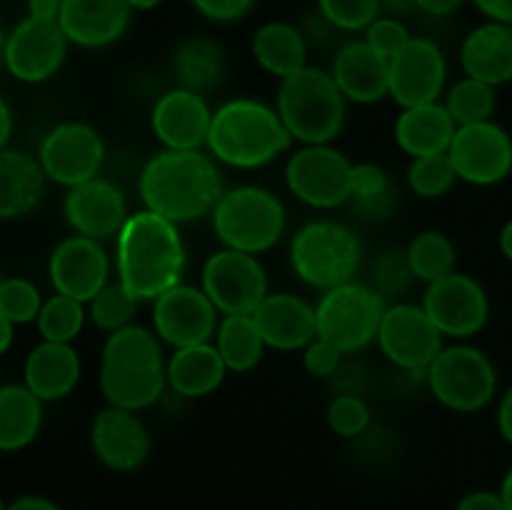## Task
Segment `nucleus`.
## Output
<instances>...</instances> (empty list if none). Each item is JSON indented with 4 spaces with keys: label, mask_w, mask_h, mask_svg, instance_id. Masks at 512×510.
<instances>
[{
    "label": "nucleus",
    "mask_w": 512,
    "mask_h": 510,
    "mask_svg": "<svg viewBox=\"0 0 512 510\" xmlns=\"http://www.w3.org/2000/svg\"><path fill=\"white\" fill-rule=\"evenodd\" d=\"M118 283L135 300H155L180 285L185 243L178 225L153 210L130 213L115 243Z\"/></svg>",
    "instance_id": "1"
},
{
    "label": "nucleus",
    "mask_w": 512,
    "mask_h": 510,
    "mask_svg": "<svg viewBox=\"0 0 512 510\" xmlns=\"http://www.w3.org/2000/svg\"><path fill=\"white\" fill-rule=\"evenodd\" d=\"M138 188L145 210L175 225L210 215L225 193L218 165L200 150H163L153 155L140 173Z\"/></svg>",
    "instance_id": "2"
},
{
    "label": "nucleus",
    "mask_w": 512,
    "mask_h": 510,
    "mask_svg": "<svg viewBox=\"0 0 512 510\" xmlns=\"http://www.w3.org/2000/svg\"><path fill=\"white\" fill-rule=\"evenodd\" d=\"M165 383L168 365L158 335L133 323L108 335L100 358V390L108 405L138 413L158 403Z\"/></svg>",
    "instance_id": "3"
},
{
    "label": "nucleus",
    "mask_w": 512,
    "mask_h": 510,
    "mask_svg": "<svg viewBox=\"0 0 512 510\" xmlns=\"http://www.w3.org/2000/svg\"><path fill=\"white\" fill-rule=\"evenodd\" d=\"M293 143L278 110L260 100L235 98L213 113L208 148L213 158L233 168H263Z\"/></svg>",
    "instance_id": "4"
},
{
    "label": "nucleus",
    "mask_w": 512,
    "mask_h": 510,
    "mask_svg": "<svg viewBox=\"0 0 512 510\" xmlns=\"http://www.w3.org/2000/svg\"><path fill=\"white\" fill-rule=\"evenodd\" d=\"M278 115L285 128L305 145H328L338 138L348 115V98L333 73L305 65L280 80Z\"/></svg>",
    "instance_id": "5"
},
{
    "label": "nucleus",
    "mask_w": 512,
    "mask_h": 510,
    "mask_svg": "<svg viewBox=\"0 0 512 510\" xmlns=\"http://www.w3.org/2000/svg\"><path fill=\"white\" fill-rule=\"evenodd\" d=\"M363 248L358 235L335 220L305 223L290 243V265L303 283L330 290L358 273Z\"/></svg>",
    "instance_id": "6"
},
{
    "label": "nucleus",
    "mask_w": 512,
    "mask_h": 510,
    "mask_svg": "<svg viewBox=\"0 0 512 510\" xmlns=\"http://www.w3.org/2000/svg\"><path fill=\"white\" fill-rule=\"evenodd\" d=\"M210 215L220 243L240 253H265L278 243L285 230L283 203L258 185L225 190Z\"/></svg>",
    "instance_id": "7"
},
{
    "label": "nucleus",
    "mask_w": 512,
    "mask_h": 510,
    "mask_svg": "<svg viewBox=\"0 0 512 510\" xmlns=\"http://www.w3.org/2000/svg\"><path fill=\"white\" fill-rule=\"evenodd\" d=\"M428 388L445 408L458 413H478L488 408L498 393V370L493 360L473 345H450L430 363Z\"/></svg>",
    "instance_id": "8"
},
{
    "label": "nucleus",
    "mask_w": 512,
    "mask_h": 510,
    "mask_svg": "<svg viewBox=\"0 0 512 510\" xmlns=\"http://www.w3.org/2000/svg\"><path fill=\"white\" fill-rule=\"evenodd\" d=\"M385 310H388L385 298L370 285L350 280L338 288L325 290L315 308L318 338L328 340L343 353L365 348L370 340L378 338Z\"/></svg>",
    "instance_id": "9"
},
{
    "label": "nucleus",
    "mask_w": 512,
    "mask_h": 510,
    "mask_svg": "<svg viewBox=\"0 0 512 510\" xmlns=\"http://www.w3.org/2000/svg\"><path fill=\"white\" fill-rule=\"evenodd\" d=\"M285 183L310 208H338L353 198V163L330 145H305L290 155Z\"/></svg>",
    "instance_id": "10"
},
{
    "label": "nucleus",
    "mask_w": 512,
    "mask_h": 510,
    "mask_svg": "<svg viewBox=\"0 0 512 510\" xmlns=\"http://www.w3.org/2000/svg\"><path fill=\"white\" fill-rule=\"evenodd\" d=\"M203 290L225 315H253L268 298V278L258 258L223 248L203 265Z\"/></svg>",
    "instance_id": "11"
},
{
    "label": "nucleus",
    "mask_w": 512,
    "mask_h": 510,
    "mask_svg": "<svg viewBox=\"0 0 512 510\" xmlns=\"http://www.w3.org/2000/svg\"><path fill=\"white\" fill-rule=\"evenodd\" d=\"M378 343L390 363L425 378L430 363L443 350V333L430 320L423 305H390L380 320Z\"/></svg>",
    "instance_id": "12"
},
{
    "label": "nucleus",
    "mask_w": 512,
    "mask_h": 510,
    "mask_svg": "<svg viewBox=\"0 0 512 510\" xmlns=\"http://www.w3.org/2000/svg\"><path fill=\"white\" fill-rule=\"evenodd\" d=\"M68 45L70 40L58 20H38L25 15L5 38L3 65L20 83H45L63 68Z\"/></svg>",
    "instance_id": "13"
},
{
    "label": "nucleus",
    "mask_w": 512,
    "mask_h": 510,
    "mask_svg": "<svg viewBox=\"0 0 512 510\" xmlns=\"http://www.w3.org/2000/svg\"><path fill=\"white\" fill-rule=\"evenodd\" d=\"M448 155L458 180L480 188L498 185L512 173V135L495 120L460 125Z\"/></svg>",
    "instance_id": "14"
},
{
    "label": "nucleus",
    "mask_w": 512,
    "mask_h": 510,
    "mask_svg": "<svg viewBox=\"0 0 512 510\" xmlns=\"http://www.w3.org/2000/svg\"><path fill=\"white\" fill-rule=\"evenodd\" d=\"M423 310L440 333L463 340L485 328L490 318V298L478 280L453 270L445 278L428 283Z\"/></svg>",
    "instance_id": "15"
},
{
    "label": "nucleus",
    "mask_w": 512,
    "mask_h": 510,
    "mask_svg": "<svg viewBox=\"0 0 512 510\" xmlns=\"http://www.w3.org/2000/svg\"><path fill=\"white\" fill-rule=\"evenodd\" d=\"M38 160L48 180L75 188L85 180L98 178V170L103 168L105 160V143L93 125L70 120L55 125L45 135Z\"/></svg>",
    "instance_id": "16"
},
{
    "label": "nucleus",
    "mask_w": 512,
    "mask_h": 510,
    "mask_svg": "<svg viewBox=\"0 0 512 510\" xmlns=\"http://www.w3.org/2000/svg\"><path fill=\"white\" fill-rule=\"evenodd\" d=\"M153 328L175 350L210 343L218 333V308L203 288L180 283L153 300Z\"/></svg>",
    "instance_id": "17"
},
{
    "label": "nucleus",
    "mask_w": 512,
    "mask_h": 510,
    "mask_svg": "<svg viewBox=\"0 0 512 510\" xmlns=\"http://www.w3.org/2000/svg\"><path fill=\"white\" fill-rule=\"evenodd\" d=\"M448 80V60L435 40L413 35L395 58H390V95L403 108L438 103Z\"/></svg>",
    "instance_id": "18"
},
{
    "label": "nucleus",
    "mask_w": 512,
    "mask_h": 510,
    "mask_svg": "<svg viewBox=\"0 0 512 510\" xmlns=\"http://www.w3.org/2000/svg\"><path fill=\"white\" fill-rule=\"evenodd\" d=\"M110 263L103 245L85 235L60 240L48 260V275L55 293L88 305L108 285Z\"/></svg>",
    "instance_id": "19"
},
{
    "label": "nucleus",
    "mask_w": 512,
    "mask_h": 510,
    "mask_svg": "<svg viewBox=\"0 0 512 510\" xmlns=\"http://www.w3.org/2000/svg\"><path fill=\"white\" fill-rule=\"evenodd\" d=\"M90 445L105 468L115 473L138 470L150 455V433L133 410L108 405L90 425Z\"/></svg>",
    "instance_id": "20"
},
{
    "label": "nucleus",
    "mask_w": 512,
    "mask_h": 510,
    "mask_svg": "<svg viewBox=\"0 0 512 510\" xmlns=\"http://www.w3.org/2000/svg\"><path fill=\"white\" fill-rule=\"evenodd\" d=\"M65 220L78 235L93 240H108L120 233L130 218L123 190L105 178L85 180L68 190L63 203Z\"/></svg>",
    "instance_id": "21"
},
{
    "label": "nucleus",
    "mask_w": 512,
    "mask_h": 510,
    "mask_svg": "<svg viewBox=\"0 0 512 510\" xmlns=\"http://www.w3.org/2000/svg\"><path fill=\"white\" fill-rule=\"evenodd\" d=\"M213 110L203 95L193 90L175 88L165 93L150 113L153 133L165 150H198L208 143Z\"/></svg>",
    "instance_id": "22"
},
{
    "label": "nucleus",
    "mask_w": 512,
    "mask_h": 510,
    "mask_svg": "<svg viewBox=\"0 0 512 510\" xmlns=\"http://www.w3.org/2000/svg\"><path fill=\"white\" fill-rule=\"evenodd\" d=\"M133 8L128 0H63L58 23L70 45L80 48H108L128 30Z\"/></svg>",
    "instance_id": "23"
},
{
    "label": "nucleus",
    "mask_w": 512,
    "mask_h": 510,
    "mask_svg": "<svg viewBox=\"0 0 512 510\" xmlns=\"http://www.w3.org/2000/svg\"><path fill=\"white\" fill-rule=\"evenodd\" d=\"M265 345L275 350L308 348L318 338L315 308L293 293H268L253 313Z\"/></svg>",
    "instance_id": "24"
},
{
    "label": "nucleus",
    "mask_w": 512,
    "mask_h": 510,
    "mask_svg": "<svg viewBox=\"0 0 512 510\" xmlns=\"http://www.w3.org/2000/svg\"><path fill=\"white\" fill-rule=\"evenodd\" d=\"M333 78L353 103H378L390 95V60L368 45V40H348L333 60Z\"/></svg>",
    "instance_id": "25"
},
{
    "label": "nucleus",
    "mask_w": 512,
    "mask_h": 510,
    "mask_svg": "<svg viewBox=\"0 0 512 510\" xmlns=\"http://www.w3.org/2000/svg\"><path fill=\"white\" fill-rule=\"evenodd\" d=\"M465 75L483 83L505 85L512 80V25L485 20L465 35L460 45Z\"/></svg>",
    "instance_id": "26"
},
{
    "label": "nucleus",
    "mask_w": 512,
    "mask_h": 510,
    "mask_svg": "<svg viewBox=\"0 0 512 510\" xmlns=\"http://www.w3.org/2000/svg\"><path fill=\"white\" fill-rule=\"evenodd\" d=\"M80 380V355L70 343L43 340L30 350L23 365V383L43 403L68 398Z\"/></svg>",
    "instance_id": "27"
},
{
    "label": "nucleus",
    "mask_w": 512,
    "mask_h": 510,
    "mask_svg": "<svg viewBox=\"0 0 512 510\" xmlns=\"http://www.w3.org/2000/svg\"><path fill=\"white\" fill-rule=\"evenodd\" d=\"M43 165L23 150H0V220L28 215L45 193Z\"/></svg>",
    "instance_id": "28"
},
{
    "label": "nucleus",
    "mask_w": 512,
    "mask_h": 510,
    "mask_svg": "<svg viewBox=\"0 0 512 510\" xmlns=\"http://www.w3.org/2000/svg\"><path fill=\"white\" fill-rule=\"evenodd\" d=\"M455 130L458 125L450 118L445 105L425 103L403 108L395 123V140L408 155L423 158V155L448 153Z\"/></svg>",
    "instance_id": "29"
},
{
    "label": "nucleus",
    "mask_w": 512,
    "mask_h": 510,
    "mask_svg": "<svg viewBox=\"0 0 512 510\" xmlns=\"http://www.w3.org/2000/svg\"><path fill=\"white\" fill-rule=\"evenodd\" d=\"M253 58L255 63L270 75L280 80L298 73L308 65V40L305 33L293 23L285 20H270L263 23L253 35Z\"/></svg>",
    "instance_id": "30"
},
{
    "label": "nucleus",
    "mask_w": 512,
    "mask_h": 510,
    "mask_svg": "<svg viewBox=\"0 0 512 510\" xmlns=\"http://www.w3.org/2000/svg\"><path fill=\"white\" fill-rule=\"evenodd\" d=\"M228 365L210 343L178 348L168 360V383L183 398L210 395L225 380Z\"/></svg>",
    "instance_id": "31"
},
{
    "label": "nucleus",
    "mask_w": 512,
    "mask_h": 510,
    "mask_svg": "<svg viewBox=\"0 0 512 510\" xmlns=\"http://www.w3.org/2000/svg\"><path fill=\"white\" fill-rule=\"evenodd\" d=\"M43 400L28 385H0V450L15 453L38 438Z\"/></svg>",
    "instance_id": "32"
},
{
    "label": "nucleus",
    "mask_w": 512,
    "mask_h": 510,
    "mask_svg": "<svg viewBox=\"0 0 512 510\" xmlns=\"http://www.w3.org/2000/svg\"><path fill=\"white\" fill-rule=\"evenodd\" d=\"M225 50L210 38H188L173 55V70L180 88L205 95L225 78Z\"/></svg>",
    "instance_id": "33"
},
{
    "label": "nucleus",
    "mask_w": 512,
    "mask_h": 510,
    "mask_svg": "<svg viewBox=\"0 0 512 510\" xmlns=\"http://www.w3.org/2000/svg\"><path fill=\"white\" fill-rule=\"evenodd\" d=\"M215 348L233 373H248L260 363L265 340L253 315H225L215 333Z\"/></svg>",
    "instance_id": "34"
},
{
    "label": "nucleus",
    "mask_w": 512,
    "mask_h": 510,
    "mask_svg": "<svg viewBox=\"0 0 512 510\" xmlns=\"http://www.w3.org/2000/svg\"><path fill=\"white\" fill-rule=\"evenodd\" d=\"M405 255L415 278L425 283H435L455 270V245L440 230H423L415 235Z\"/></svg>",
    "instance_id": "35"
},
{
    "label": "nucleus",
    "mask_w": 512,
    "mask_h": 510,
    "mask_svg": "<svg viewBox=\"0 0 512 510\" xmlns=\"http://www.w3.org/2000/svg\"><path fill=\"white\" fill-rule=\"evenodd\" d=\"M445 108H448L450 118L455 120L458 128L460 125L485 123V120H493L495 108H498V95H495L493 85L465 75L448 90Z\"/></svg>",
    "instance_id": "36"
},
{
    "label": "nucleus",
    "mask_w": 512,
    "mask_h": 510,
    "mask_svg": "<svg viewBox=\"0 0 512 510\" xmlns=\"http://www.w3.org/2000/svg\"><path fill=\"white\" fill-rule=\"evenodd\" d=\"M35 323H38L43 340L73 343L85 325V303L68 298V295L55 293L53 298L45 300Z\"/></svg>",
    "instance_id": "37"
},
{
    "label": "nucleus",
    "mask_w": 512,
    "mask_h": 510,
    "mask_svg": "<svg viewBox=\"0 0 512 510\" xmlns=\"http://www.w3.org/2000/svg\"><path fill=\"white\" fill-rule=\"evenodd\" d=\"M458 180L448 153L413 158L408 168V185L420 198H443Z\"/></svg>",
    "instance_id": "38"
},
{
    "label": "nucleus",
    "mask_w": 512,
    "mask_h": 510,
    "mask_svg": "<svg viewBox=\"0 0 512 510\" xmlns=\"http://www.w3.org/2000/svg\"><path fill=\"white\" fill-rule=\"evenodd\" d=\"M138 300L128 293L120 283L105 285L98 295L88 303V318L93 320L95 328L105 330V333H115V330L125 328L133 320Z\"/></svg>",
    "instance_id": "39"
},
{
    "label": "nucleus",
    "mask_w": 512,
    "mask_h": 510,
    "mask_svg": "<svg viewBox=\"0 0 512 510\" xmlns=\"http://www.w3.org/2000/svg\"><path fill=\"white\" fill-rule=\"evenodd\" d=\"M318 13L343 33H360L383 15L380 0H318Z\"/></svg>",
    "instance_id": "40"
},
{
    "label": "nucleus",
    "mask_w": 512,
    "mask_h": 510,
    "mask_svg": "<svg viewBox=\"0 0 512 510\" xmlns=\"http://www.w3.org/2000/svg\"><path fill=\"white\" fill-rule=\"evenodd\" d=\"M43 303V295L28 278H3L0 283V313L13 325L38 320Z\"/></svg>",
    "instance_id": "41"
},
{
    "label": "nucleus",
    "mask_w": 512,
    "mask_h": 510,
    "mask_svg": "<svg viewBox=\"0 0 512 510\" xmlns=\"http://www.w3.org/2000/svg\"><path fill=\"white\" fill-rule=\"evenodd\" d=\"M328 425L340 438H358L370 425V408L358 395H340L328 408Z\"/></svg>",
    "instance_id": "42"
},
{
    "label": "nucleus",
    "mask_w": 512,
    "mask_h": 510,
    "mask_svg": "<svg viewBox=\"0 0 512 510\" xmlns=\"http://www.w3.org/2000/svg\"><path fill=\"white\" fill-rule=\"evenodd\" d=\"M388 175L375 163L353 165V198L368 213H378L380 205L388 203Z\"/></svg>",
    "instance_id": "43"
},
{
    "label": "nucleus",
    "mask_w": 512,
    "mask_h": 510,
    "mask_svg": "<svg viewBox=\"0 0 512 510\" xmlns=\"http://www.w3.org/2000/svg\"><path fill=\"white\" fill-rule=\"evenodd\" d=\"M410 278H415L410 270L408 255L398 253V250H388L380 255L373 265V288L380 295H398L408 290Z\"/></svg>",
    "instance_id": "44"
},
{
    "label": "nucleus",
    "mask_w": 512,
    "mask_h": 510,
    "mask_svg": "<svg viewBox=\"0 0 512 510\" xmlns=\"http://www.w3.org/2000/svg\"><path fill=\"white\" fill-rule=\"evenodd\" d=\"M413 38L410 30L405 28V23L393 15H380L378 20H373L368 30H365V40L373 50H378L383 58H395L400 50L408 45V40Z\"/></svg>",
    "instance_id": "45"
},
{
    "label": "nucleus",
    "mask_w": 512,
    "mask_h": 510,
    "mask_svg": "<svg viewBox=\"0 0 512 510\" xmlns=\"http://www.w3.org/2000/svg\"><path fill=\"white\" fill-rule=\"evenodd\" d=\"M343 355V350L335 348L333 343H328V340L323 338H315L313 343L305 348L303 365L310 375H315V378H330V375H335V370L340 368Z\"/></svg>",
    "instance_id": "46"
},
{
    "label": "nucleus",
    "mask_w": 512,
    "mask_h": 510,
    "mask_svg": "<svg viewBox=\"0 0 512 510\" xmlns=\"http://www.w3.org/2000/svg\"><path fill=\"white\" fill-rule=\"evenodd\" d=\"M190 5L213 23H235L253 10L255 0H190Z\"/></svg>",
    "instance_id": "47"
},
{
    "label": "nucleus",
    "mask_w": 512,
    "mask_h": 510,
    "mask_svg": "<svg viewBox=\"0 0 512 510\" xmlns=\"http://www.w3.org/2000/svg\"><path fill=\"white\" fill-rule=\"evenodd\" d=\"M455 510H508V505L500 498L498 490H473L460 498Z\"/></svg>",
    "instance_id": "48"
},
{
    "label": "nucleus",
    "mask_w": 512,
    "mask_h": 510,
    "mask_svg": "<svg viewBox=\"0 0 512 510\" xmlns=\"http://www.w3.org/2000/svg\"><path fill=\"white\" fill-rule=\"evenodd\" d=\"M485 20H495V23L512 25V0H470Z\"/></svg>",
    "instance_id": "49"
},
{
    "label": "nucleus",
    "mask_w": 512,
    "mask_h": 510,
    "mask_svg": "<svg viewBox=\"0 0 512 510\" xmlns=\"http://www.w3.org/2000/svg\"><path fill=\"white\" fill-rule=\"evenodd\" d=\"M468 0H415L420 13L433 15V18H448L455 10H460Z\"/></svg>",
    "instance_id": "50"
},
{
    "label": "nucleus",
    "mask_w": 512,
    "mask_h": 510,
    "mask_svg": "<svg viewBox=\"0 0 512 510\" xmlns=\"http://www.w3.org/2000/svg\"><path fill=\"white\" fill-rule=\"evenodd\" d=\"M498 430L505 443L512 445V385L505 390L498 403Z\"/></svg>",
    "instance_id": "51"
},
{
    "label": "nucleus",
    "mask_w": 512,
    "mask_h": 510,
    "mask_svg": "<svg viewBox=\"0 0 512 510\" xmlns=\"http://www.w3.org/2000/svg\"><path fill=\"white\" fill-rule=\"evenodd\" d=\"M8 510H60V505L45 495H20L8 503Z\"/></svg>",
    "instance_id": "52"
},
{
    "label": "nucleus",
    "mask_w": 512,
    "mask_h": 510,
    "mask_svg": "<svg viewBox=\"0 0 512 510\" xmlns=\"http://www.w3.org/2000/svg\"><path fill=\"white\" fill-rule=\"evenodd\" d=\"M63 0H28V15L38 20H58Z\"/></svg>",
    "instance_id": "53"
},
{
    "label": "nucleus",
    "mask_w": 512,
    "mask_h": 510,
    "mask_svg": "<svg viewBox=\"0 0 512 510\" xmlns=\"http://www.w3.org/2000/svg\"><path fill=\"white\" fill-rule=\"evenodd\" d=\"M10 135H13V113H10V105L0 95V150L8 145Z\"/></svg>",
    "instance_id": "54"
},
{
    "label": "nucleus",
    "mask_w": 512,
    "mask_h": 510,
    "mask_svg": "<svg viewBox=\"0 0 512 510\" xmlns=\"http://www.w3.org/2000/svg\"><path fill=\"white\" fill-rule=\"evenodd\" d=\"M383 10H388L393 18H400V15H410L413 10H418L415 0H380Z\"/></svg>",
    "instance_id": "55"
},
{
    "label": "nucleus",
    "mask_w": 512,
    "mask_h": 510,
    "mask_svg": "<svg viewBox=\"0 0 512 510\" xmlns=\"http://www.w3.org/2000/svg\"><path fill=\"white\" fill-rule=\"evenodd\" d=\"M498 245H500V253H503V258L508 260V263H512V218L503 225V230H500Z\"/></svg>",
    "instance_id": "56"
},
{
    "label": "nucleus",
    "mask_w": 512,
    "mask_h": 510,
    "mask_svg": "<svg viewBox=\"0 0 512 510\" xmlns=\"http://www.w3.org/2000/svg\"><path fill=\"white\" fill-rule=\"evenodd\" d=\"M13 333H15V325L10 323L3 313H0V355H3L10 345H13Z\"/></svg>",
    "instance_id": "57"
},
{
    "label": "nucleus",
    "mask_w": 512,
    "mask_h": 510,
    "mask_svg": "<svg viewBox=\"0 0 512 510\" xmlns=\"http://www.w3.org/2000/svg\"><path fill=\"white\" fill-rule=\"evenodd\" d=\"M498 493L505 500V505H508V510H512V465L508 468V473L503 475V483H500Z\"/></svg>",
    "instance_id": "58"
},
{
    "label": "nucleus",
    "mask_w": 512,
    "mask_h": 510,
    "mask_svg": "<svg viewBox=\"0 0 512 510\" xmlns=\"http://www.w3.org/2000/svg\"><path fill=\"white\" fill-rule=\"evenodd\" d=\"M160 3H163V0H128V5H130V8H133V13H135V10L145 13V10L158 8Z\"/></svg>",
    "instance_id": "59"
},
{
    "label": "nucleus",
    "mask_w": 512,
    "mask_h": 510,
    "mask_svg": "<svg viewBox=\"0 0 512 510\" xmlns=\"http://www.w3.org/2000/svg\"><path fill=\"white\" fill-rule=\"evenodd\" d=\"M5 38H8V33H5L3 25H0V65H3V55H5Z\"/></svg>",
    "instance_id": "60"
},
{
    "label": "nucleus",
    "mask_w": 512,
    "mask_h": 510,
    "mask_svg": "<svg viewBox=\"0 0 512 510\" xmlns=\"http://www.w3.org/2000/svg\"><path fill=\"white\" fill-rule=\"evenodd\" d=\"M0 510H8V505H5L3 498H0Z\"/></svg>",
    "instance_id": "61"
},
{
    "label": "nucleus",
    "mask_w": 512,
    "mask_h": 510,
    "mask_svg": "<svg viewBox=\"0 0 512 510\" xmlns=\"http://www.w3.org/2000/svg\"><path fill=\"white\" fill-rule=\"evenodd\" d=\"M0 283H3V273H0Z\"/></svg>",
    "instance_id": "62"
}]
</instances>
